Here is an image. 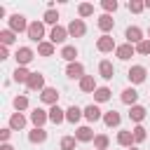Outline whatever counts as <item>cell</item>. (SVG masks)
<instances>
[{
	"mask_svg": "<svg viewBox=\"0 0 150 150\" xmlns=\"http://www.w3.org/2000/svg\"><path fill=\"white\" fill-rule=\"evenodd\" d=\"M66 75H68L70 80H77V82H80V80L84 77V66H82L80 61H75V63H68V66H66Z\"/></svg>",
	"mask_w": 150,
	"mask_h": 150,
	"instance_id": "obj_15",
	"label": "cell"
},
{
	"mask_svg": "<svg viewBox=\"0 0 150 150\" xmlns=\"http://www.w3.org/2000/svg\"><path fill=\"white\" fill-rule=\"evenodd\" d=\"M40 101L45 103V105H59V91L54 89V87H45L42 91H40Z\"/></svg>",
	"mask_w": 150,
	"mask_h": 150,
	"instance_id": "obj_8",
	"label": "cell"
},
{
	"mask_svg": "<svg viewBox=\"0 0 150 150\" xmlns=\"http://www.w3.org/2000/svg\"><path fill=\"white\" fill-rule=\"evenodd\" d=\"M49 122H52V124L66 122V110H63L61 105H52V108H49Z\"/></svg>",
	"mask_w": 150,
	"mask_h": 150,
	"instance_id": "obj_25",
	"label": "cell"
},
{
	"mask_svg": "<svg viewBox=\"0 0 150 150\" xmlns=\"http://www.w3.org/2000/svg\"><path fill=\"white\" fill-rule=\"evenodd\" d=\"M148 40H150V26H148Z\"/></svg>",
	"mask_w": 150,
	"mask_h": 150,
	"instance_id": "obj_46",
	"label": "cell"
},
{
	"mask_svg": "<svg viewBox=\"0 0 150 150\" xmlns=\"http://www.w3.org/2000/svg\"><path fill=\"white\" fill-rule=\"evenodd\" d=\"M98 75H101L103 80H112V75H115V66H112V61H108V59L98 61Z\"/></svg>",
	"mask_w": 150,
	"mask_h": 150,
	"instance_id": "obj_17",
	"label": "cell"
},
{
	"mask_svg": "<svg viewBox=\"0 0 150 150\" xmlns=\"http://www.w3.org/2000/svg\"><path fill=\"white\" fill-rule=\"evenodd\" d=\"M28 141H30V143H35V145H40V143H45V141H47V131H45V129H40V127H33V129L28 131Z\"/></svg>",
	"mask_w": 150,
	"mask_h": 150,
	"instance_id": "obj_26",
	"label": "cell"
},
{
	"mask_svg": "<svg viewBox=\"0 0 150 150\" xmlns=\"http://www.w3.org/2000/svg\"><path fill=\"white\" fill-rule=\"evenodd\" d=\"M14 59H16V66H28V63L35 59V52H33L30 47H19L16 54H14Z\"/></svg>",
	"mask_w": 150,
	"mask_h": 150,
	"instance_id": "obj_7",
	"label": "cell"
},
{
	"mask_svg": "<svg viewBox=\"0 0 150 150\" xmlns=\"http://www.w3.org/2000/svg\"><path fill=\"white\" fill-rule=\"evenodd\" d=\"M145 9V2H141V0H129V12L131 14H141Z\"/></svg>",
	"mask_w": 150,
	"mask_h": 150,
	"instance_id": "obj_39",
	"label": "cell"
},
{
	"mask_svg": "<svg viewBox=\"0 0 150 150\" xmlns=\"http://www.w3.org/2000/svg\"><path fill=\"white\" fill-rule=\"evenodd\" d=\"M101 7L105 9V14H110V12H115V9H117V0H103V2H101Z\"/></svg>",
	"mask_w": 150,
	"mask_h": 150,
	"instance_id": "obj_40",
	"label": "cell"
},
{
	"mask_svg": "<svg viewBox=\"0 0 150 150\" xmlns=\"http://www.w3.org/2000/svg\"><path fill=\"white\" fill-rule=\"evenodd\" d=\"M28 120L33 122V127L45 129V122H49V110H45V108H33L30 115H28Z\"/></svg>",
	"mask_w": 150,
	"mask_h": 150,
	"instance_id": "obj_3",
	"label": "cell"
},
{
	"mask_svg": "<svg viewBox=\"0 0 150 150\" xmlns=\"http://www.w3.org/2000/svg\"><path fill=\"white\" fill-rule=\"evenodd\" d=\"M54 52H56V45H52L49 40H45V42L38 45V54L40 56H54Z\"/></svg>",
	"mask_w": 150,
	"mask_h": 150,
	"instance_id": "obj_31",
	"label": "cell"
},
{
	"mask_svg": "<svg viewBox=\"0 0 150 150\" xmlns=\"http://www.w3.org/2000/svg\"><path fill=\"white\" fill-rule=\"evenodd\" d=\"M66 28H68V35L70 38H84V33H87V23L82 19H73Z\"/></svg>",
	"mask_w": 150,
	"mask_h": 150,
	"instance_id": "obj_6",
	"label": "cell"
},
{
	"mask_svg": "<svg viewBox=\"0 0 150 150\" xmlns=\"http://www.w3.org/2000/svg\"><path fill=\"white\" fill-rule=\"evenodd\" d=\"M66 38H68V28H63V26H54L49 30V42L52 45H63Z\"/></svg>",
	"mask_w": 150,
	"mask_h": 150,
	"instance_id": "obj_10",
	"label": "cell"
},
{
	"mask_svg": "<svg viewBox=\"0 0 150 150\" xmlns=\"http://www.w3.org/2000/svg\"><path fill=\"white\" fill-rule=\"evenodd\" d=\"M131 134H134V143H143V141L148 138V129H145L143 124H136V127L131 129Z\"/></svg>",
	"mask_w": 150,
	"mask_h": 150,
	"instance_id": "obj_33",
	"label": "cell"
},
{
	"mask_svg": "<svg viewBox=\"0 0 150 150\" xmlns=\"http://www.w3.org/2000/svg\"><path fill=\"white\" fill-rule=\"evenodd\" d=\"M98 89V84H96V77L94 75H84L82 80H80V91H84V94H94Z\"/></svg>",
	"mask_w": 150,
	"mask_h": 150,
	"instance_id": "obj_19",
	"label": "cell"
},
{
	"mask_svg": "<svg viewBox=\"0 0 150 150\" xmlns=\"http://www.w3.org/2000/svg\"><path fill=\"white\" fill-rule=\"evenodd\" d=\"M28 26H30V23H28V21H26V16H23V14H19V12H16V14H12V16L7 19V28H9V30H14L16 35H19V33H26V30H28Z\"/></svg>",
	"mask_w": 150,
	"mask_h": 150,
	"instance_id": "obj_1",
	"label": "cell"
},
{
	"mask_svg": "<svg viewBox=\"0 0 150 150\" xmlns=\"http://www.w3.org/2000/svg\"><path fill=\"white\" fill-rule=\"evenodd\" d=\"M134 54H136V47H134V45H129V42L117 45V49H115V56H117L120 61H129Z\"/></svg>",
	"mask_w": 150,
	"mask_h": 150,
	"instance_id": "obj_14",
	"label": "cell"
},
{
	"mask_svg": "<svg viewBox=\"0 0 150 150\" xmlns=\"http://www.w3.org/2000/svg\"><path fill=\"white\" fill-rule=\"evenodd\" d=\"M145 115H148V110H145L143 105H138V103L129 108V120H131V122H136V124H141V122L145 120Z\"/></svg>",
	"mask_w": 150,
	"mask_h": 150,
	"instance_id": "obj_23",
	"label": "cell"
},
{
	"mask_svg": "<svg viewBox=\"0 0 150 150\" xmlns=\"http://www.w3.org/2000/svg\"><path fill=\"white\" fill-rule=\"evenodd\" d=\"M96 26H98V30H101L103 35H110V30L115 28V19H112V14H101V16L96 19Z\"/></svg>",
	"mask_w": 150,
	"mask_h": 150,
	"instance_id": "obj_9",
	"label": "cell"
},
{
	"mask_svg": "<svg viewBox=\"0 0 150 150\" xmlns=\"http://www.w3.org/2000/svg\"><path fill=\"white\" fill-rule=\"evenodd\" d=\"M110 96H112V91H110L108 87H98V89L94 91V101H96V103H105V101H110Z\"/></svg>",
	"mask_w": 150,
	"mask_h": 150,
	"instance_id": "obj_32",
	"label": "cell"
},
{
	"mask_svg": "<svg viewBox=\"0 0 150 150\" xmlns=\"http://www.w3.org/2000/svg\"><path fill=\"white\" fill-rule=\"evenodd\" d=\"M30 75H33V73H30L26 66H16V68H14V73H12V80H14L16 84H26Z\"/></svg>",
	"mask_w": 150,
	"mask_h": 150,
	"instance_id": "obj_18",
	"label": "cell"
},
{
	"mask_svg": "<svg viewBox=\"0 0 150 150\" xmlns=\"http://www.w3.org/2000/svg\"><path fill=\"white\" fill-rule=\"evenodd\" d=\"M42 23H45V26H52V28L59 26V9H56V7H54V9H47V12L42 14Z\"/></svg>",
	"mask_w": 150,
	"mask_h": 150,
	"instance_id": "obj_28",
	"label": "cell"
},
{
	"mask_svg": "<svg viewBox=\"0 0 150 150\" xmlns=\"http://www.w3.org/2000/svg\"><path fill=\"white\" fill-rule=\"evenodd\" d=\"M127 150H138V148H136V145H131V148H127Z\"/></svg>",
	"mask_w": 150,
	"mask_h": 150,
	"instance_id": "obj_45",
	"label": "cell"
},
{
	"mask_svg": "<svg viewBox=\"0 0 150 150\" xmlns=\"http://www.w3.org/2000/svg\"><path fill=\"white\" fill-rule=\"evenodd\" d=\"M124 38H127V42L134 45V47H136L141 40H145V38H143V30H141L138 26H129V28L124 30Z\"/></svg>",
	"mask_w": 150,
	"mask_h": 150,
	"instance_id": "obj_13",
	"label": "cell"
},
{
	"mask_svg": "<svg viewBox=\"0 0 150 150\" xmlns=\"http://www.w3.org/2000/svg\"><path fill=\"white\" fill-rule=\"evenodd\" d=\"M117 145H122V148H131V145H134V134L127 131V129L117 131Z\"/></svg>",
	"mask_w": 150,
	"mask_h": 150,
	"instance_id": "obj_29",
	"label": "cell"
},
{
	"mask_svg": "<svg viewBox=\"0 0 150 150\" xmlns=\"http://www.w3.org/2000/svg\"><path fill=\"white\" fill-rule=\"evenodd\" d=\"M26 35H28V40L30 42H45V23L42 21H30V26H28V30H26Z\"/></svg>",
	"mask_w": 150,
	"mask_h": 150,
	"instance_id": "obj_2",
	"label": "cell"
},
{
	"mask_svg": "<svg viewBox=\"0 0 150 150\" xmlns=\"http://www.w3.org/2000/svg\"><path fill=\"white\" fill-rule=\"evenodd\" d=\"M84 110V120L87 122H98V120H103V112H101V108L96 105V103H91V105H87V108H82Z\"/></svg>",
	"mask_w": 150,
	"mask_h": 150,
	"instance_id": "obj_20",
	"label": "cell"
},
{
	"mask_svg": "<svg viewBox=\"0 0 150 150\" xmlns=\"http://www.w3.org/2000/svg\"><path fill=\"white\" fill-rule=\"evenodd\" d=\"M103 124H105L108 129L120 127V124H122V115H120L117 110H108V112H103Z\"/></svg>",
	"mask_w": 150,
	"mask_h": 150,
	"instance_id": "obj_21",
	"label": "cell"
},
{
	"mask_svg": "<svg viewBox=\"0 0 150 150\" xmlns=\"http://www.w3.org/2000/svg\"><path fill=\"white\" fill-rule=\"evenodd\" d=\"M96 49H98L101 54H110V52L117 49V42H115L112 35H101V38L96 40Z\"/></svg>",
	"mask_w": 150,
	"mask_h": 150,
	"instance_id": "obj_4",
	"label": "cell"
},
{
	"mask_svg": "<svg viewBox=\"0 0 150 150\" xmlns=\"http://www.w3.org/2000/svg\"><path fill=\"white\" fill-rule=\"evenodd\" d=\"M77 54H80V52H77V47H75V45H63L59 56H61L63 61H68V63H75V61H77Z\"/></svg>",
	"mask_w": 150,
	"mask_h": 150,
	"instance_id": "obj_16",
	"label": "cell"
},
{
	"mask_svg": "<svg viewBox=\"0 0 150 150\" xmlns=\"http://www.w3.org/2000/svg\"><path fill=\"white\" fill-rule=\"evenodd\" d=\"M73 136L77 138V143H89V141H94V138H96V134H94V131H91V127H87V124L77 127Z\"/></svg>",
	"mask_w": 150,
	"mask_h": 150,
	"instance_id": "obj_12",
	"label": "cell"
},
{
	"mask_svg": "<svg viewBox=\"0 0 150 150\" xmlns=\"http://www.w3.org/2000/svg\"><path fill=\"white\" fill-rule=\"evenodd\" d=\"M77 14H80V19L91 16V14H94V5H91V2H80V5H77Z\"/></svg>",
	"mask_w": 150,
	"mask_h": 150,
	"instance_id": "obj_35",
	"label": "cell"
},
{
	"mask_svg": "<svg viewBox=\"0 0 150 150\" xmlns=\"http://www.w3.org/2000/svg\"><path fill=\"white\" fill-rule=\"evenodd\" d=\"M0 59H2V61H5V59H9V49H7V47H2V45H0Z\"/></svg>",
	"mask_w": 150,
	"mask_h": 150,
	"instance_id": "obj_42",
	"label": "cell"
},
{
	"mask_svg": "<svg viewBox=\"0 0 150 150\" xmlns=\"http://www.w3.org/2000/svg\"><path fill=\"white\" fill-rule=\"evenodd\" d=\"M145 9H150V0H145Z\"/></svg>",
	"mask_w": 150,
	"mask_h": 150,
	"instance_id": "obj_44",
	"label": "cell"
},
{
	"mask_svg": "<svg viewBox=\"0 0 150 150\" xmlns=\"http://www.w3.org/2000/svg\"><path fill=\"white\" fill-rule=\"evenodd\" d=\"M127 77H129V82H131V84H141V82H145L148 70H145V66H131V68H129V73H127Z\"/></svg>",
	"mask_w": 150,
	"mask_h": 150,
	"instance_id": "obj_5",
	"label": "cell"
},
{
	"mask_svg": "<svg viewBox=\"0 0 150 150\" xmlns=\"http://www.w3.org/2000/svg\"><path fill=\"white\" fill-rule=\"evenodd\" d=\"M75 145H77V138H75V136H63L61 143H59L61 150H75Z\"/></svg>",
	"mask_w": 150,
	"mask_h": 150,
	"instance_id": "obj_37",
	"label": "cell"
},
{
	"mask_svg": "<svg viewBox=\"0 0 150 150\" xmlns=\"http://www.w3.org/2000/svg\"><path fill=\"white\" fill-rule=\"evenodd\" d=\"M9 129H12V131L26 129V115H23V112H12V117H9Z\"/></svg>",
	"mask_w": 150,
	"mask_h": 150,
	"instance_id": "obj_24",
	"label": "cell"
},
{
	"mask_svg": "<svg viewBox=\"0 0 150 150\" xmlns=\"http://www.w3.org/2000/svg\"><path fill=\"white\" fill-rule=\"evenodd\" d=\"M9 136H12V129H9V127L0 129V141H2V143H7V141H9Z\"/></svg>",
	"mask_w": 150,
	"mask_h": 150,
	"instance_id": "obj_41",
	"label": "cell"
},
{
	"mask_svg": "<svg viewBox=\"0 0 150 150\" xmlns=\"http://www.w3.org/2000/svg\"><path fill=\"white\" fill-rule=\"evenodd\" d=\"M14 42H16V33L9 30V28H2V30H0V45H2V47H9V45H14Z\"/></svg>",
	"mask_w": 150,
	"mask_h": 150,
	"instance_id": "obj_30",
	"label": "cell"
},
{
	"mask_svg": "<svg viewBox=\"0 0 150 150\" xmlns=\"http://www.w3.org/2000/svg\"><path fill=\"white\" fill-rule=\"evenodd\" d=\"M136 54H143V56H150V40L145 38V40H141L138 45H136Z\"/></svg>",
	"mask_w": 150,
	"mask_h": 150,
	"instance_id": "obj_38",
	"label": "cell"
},
{
	"mask_svg": "<svg viewBox=\"0 0 150 150\" xmlns=\"http://www.w3.org/2000/svg\"><path fill=\"white\" fill-rule=\"evenodd\" d=\"M0 150H14V145H9V143H2V145H0Z\"/></svg>",
	"mask_w": 150,
	"mask_h": 150,
	"instance_id": "obj_43",
	"label": "cell"
},
{
	"mask_svg": "<svg viewBox=\"0 0 150 150\" xmlns=\"http://www.w3.org/2000/svg\"><path fill=\"white\" fill-rule=\"evenodd\" d=\"M12 105H14V110L16 112H23L26 108H28V96H14V101H12Z\"/></svg>",
	"mask_w": 150,
	"mask_h": 150,
	"instance_id": "obj_36",
	"label": "cell"
},
{
	"mask_svg": "<svg viewBox=\"0 0 150 150\" xmlns=\"http://www.w3.org/2000/svg\"><path fill=\"white\" fill-rule=\"evenodd\" d=\"M94 148H96V150H108V148H110V138H108L105 134H96V138H94Z\"/></svg>",
	"mask_w": 150,
	"mask_h": 150,
	"instance_id": "obj_34",
	"label": "cell"
},
{
	"mask_svg": "<svg viewBox=\"0 0 150 150\" xmlns=\"http://www.w3.org/2000/svg\"><path fill=\"white\" fill-rule=\"evenodd\" d=\"M82 117H84V110H82V108H77V105H70V108H66V122H70V124H77Z\"/></svg>",
	"mask_w": 150,
	"mask_h": 150,
	"instance_id": "obj_22",
	"label": "cell"
},
{
	"mask_svg": "<svg viewBox=\"0 0 150 150\" xmlns=\"http://www.w3.org/2000/svg\"><path fill=\"white\" fill-rule=\"evenodd\" d=\"M120 98H122V103H127V105L131 108V105H136V101H138V91H136L134 87H127Z\"/></svg>",
	"mask_w": 150,
	"mask_h": 150,
	"instance_id": "obj_27",
	"label": "cell"
},
{
	"mask_svg": "<svg viewBox=\"0 0 150 150\" xmlns=\"http://www.w3.org/2000/svg\"><path fill=\"white\" fill-rule=\"evenodd\" d=\"M26 87H28V91H42L45 89V75L42 73H33L30 77H28V82H26Z\"/></svg>",
	"mask_w": 150,
	"mask_h": 150,
	"instance_id": "obj_11",
	"label": "cell"
}]
</instances>
